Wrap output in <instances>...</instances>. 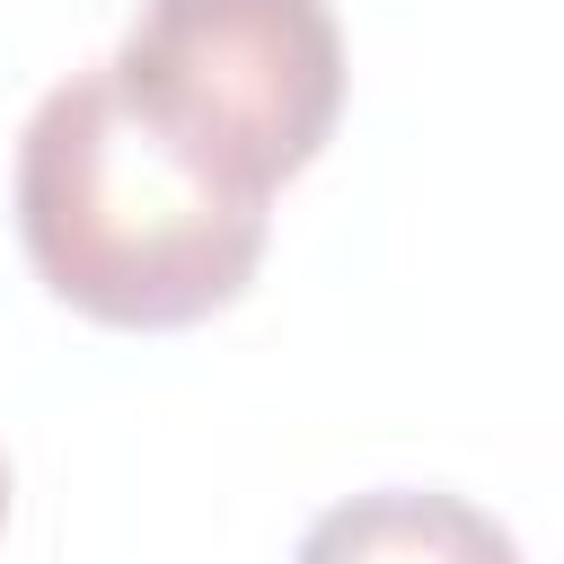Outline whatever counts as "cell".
I'll return each instance as SVG.
<instances>
[{"mask_svg": "<svg viewBox=\"0 0 564 564\" xmlns=\"http://www.w3.org/2000/svg\"><path fill=\"white\" fill-rule=\"evenodd\" d=\"M115 79L194 167L273 203L344 115V26L326 0H141Z\"/></svg>", "mask_w": 564, "mask_h": 564, "instance_id": "2", "label": "cell"}, {"mask_svg": "<svg viewBox=\"0 0 564 564\" xmlns=\"http://www.w3.org/2000/svg\"><path fill=\"white\" fill-rule=\"evenodd\" d=\"M264 194L194 167L115 79L44 88L18 132V238L44 291L97 326H194L264 264Z\"/></svg>", "mask_w": 564, "mask_h": 564, "instance_id": "1", "label": "cell"}, {"mask_svg": "<svg viewBox=\"0 0 564 564\" xmlns=\"http://www.w3.org/2000/svg\"><path fill=\"white\" fill-rule=\"evenodd\" d=\"M0 520H9V458H0Z\"/></svg>", "mask_w": 564, "mask_h": 564, "instance_id": "4", "label": "cell"}, {"mask_svg": "<svg viewBox=\"0 0 564 564\" xmlns=\"http://www.w3.org/2000/svg\"><path fill=\"white\" fill-rule=\"evenodd\" d=\"M291 564H520V546L467 494H441V485H370V494L326 502L300 529Z\"/></svg>", "mask_w": 564, "mask_h": 564, "instance_id": "3", "label": "cell"}]
</instances>
